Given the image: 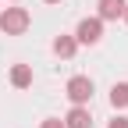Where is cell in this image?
Wrapping results in <instances>:
<instances>
[{
	"label": "cell",
	"mask_w": 128,
	"mask_h": 128,
	"mask_svg": "<svg viewBox=\"0 0 128 128\" xmlns=\"http://www.w3.org/2000/svg\"><path fill=\"white\" fill-rule=\"evenodd\" d=\"M28 25H32V14L25 7H4L0 11V28H4V36H22Z\"/></svg>",
	"instance_id": "6da1fadb"
},
{
	"label": "cell",
	"mask_w": 128,
	"mask_h": 128,
	"mask_svg": "<svg viewBox=\"0 0 128 128\" xmlns=\"http://www.w3.org/2000/svg\"><path fill=\"white\" fill-rule=\"evenodd\" d=\"M68 100H71L75 107H86V103L92 100V78H86V75L68 78Z\"/></svg>",
	"instance_id": "7a4b0ae2"
},
{
	"label": "cell",
	"mask_w": 128,
	"mask_h": 128,
	"mask_svg": "<svg viewBox=\"0 0 128 128\" xmlns=\"http://www.w3.org/2000/svg\"><path fill=\"white\" fill-rule=\"evenodd\" d=\"M100 36H103V22H100V18H86V22H78L75 43H86V46H92V43H100Z\"/></svg>",
	"instance_id": "3957f363"
},
{
	"label": "cell",
	"mask_w": 128,
	"mask_h": 128,
	"mask_svg": "<svg viewBox=\"0 0 128 128\" xmlns=\"http://www.w3.org/2000/svg\"><path fill=\"white\" fill-rule=\"evenodd\" d=\"M64 128H92L89 107H71V114L64 118Z\"/></svg>",
	"instance_id": "277c9868"
},
{
	"label": "cell",
	"mask_w": 128,
	"mask_h": 128,
	"mask_svg": "<svg viewBox=\"0 0 128 128\" xmlns=\"http://www.w3.org/2000/svg\"><path fill=\"white\" fill-rule=\"evenodd\" d=\"M124 14V0H100V22H118Z\"/></svg>",
	"instance_id": "5b68a950"
},
{
	"label": "cell",
	"mask_w": 128,
	"mask_h": 128,
	"mask_svg": "<svg viewBox=\"0 0 128 128\" xmlns=\"http://www.w3.org/2000/svg\"><path fill=\"white\" fill-rule=\"evenodd\" d=\"M11 86L14 89H28L32 86V68H28V64H14V68H11Z\"/></svg>",
	"instance_id": "8992f818"
},
{
	"label": "cell",
	"mask_w": 128,
	"mask_h": 128,
	"mask_svg": "<svg viewBox=\"0 0 128 128\" xmlns=\"http://www.w3.org/2000/svg\"><path fill=\"white\" fill-rule=\"evenodd\" d=\"M75 46H78L75 36H57V39H54V54H57V57H71Z\"/></svg>",
	"instance_id": "52a82bcc"
},
{
	"label": "cell",
	"mask_w": 128,
	"mask_h": 128,
	"mask_svg": "<svg viewBox=\"0 0 128 128\" xmlns=\"http://www.w3.org/2000/svg\"><path fill=\"white\" fill-rule=\"evenodd\" d=\"M110 103L114 107H128V82H118L110 89Z\"/></svg>",
	"instance_id": "ba28073f"
},
{
	"label": "cell",
	"mask_w": 128,
	"mask_h": 128,
	"mask_svg": "<svg viewBox=\"0 0 128 128\" xmlns=\"http://www.w3.org/2000/svg\"><path fill=\"white\" fill-rule=\"evenodd\" d=\"M39 128H64V121H57V118H46Z\"/></svg>",
	"instance_id": "9c48e42d"
},
{
	"label": "cell",
	"mask_w": 128,
	"mask_h": 128,
	"mask_svg": "<svg viewBox=\"0 0 128 128\" xmlns=\"http://www.w3.org/2000/svg\"><path fill=\"white\" fill-rule=\"evenodd\" d=\"M110 128H128V118H114V121H110Z\"/></svg>",
	"instance_id": "30bf717a"
},
{
	"label": "cell",
	"mask_w": 128,
	"mask_h": 128,
	"mask_svg": "<svg viewBox=\"0 0 128 128\" xmlns=\"http://www.w3.org/2000/svg\"><path fill=\"white\" fill-rule=\"evenodd\" d=\"M121 18H124V22H128V4H124V14H121Z\"/></svg>",
	"instance_id": "8fae6325"
},
{
	"label": "cell",
	"mask_w": 128,
	"mask_h": 128,
	"mask_svg": "<svg viewBox=\"0 0 128 128\" xmlns=\"http://www.w3.org/2000/svg\"><path fill=\"white\" fill-rule=\"evenodd\" d=\"M43 4H60V0H43Z\"/></svg>",
	"instance_id": "7c38bea8"
}]
</instances>
